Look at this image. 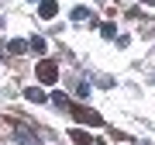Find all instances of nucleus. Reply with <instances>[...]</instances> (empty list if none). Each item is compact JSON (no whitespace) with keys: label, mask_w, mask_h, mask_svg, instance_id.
<instances>
[{"label":"nucleus","mask_w":155,"mask_h":145,"mask_svg":"<svg viewBox=\"0 0 155 145\" xmlns=\"http://www.w3.org/2000/svg\"><path fill=\"white\" fill-rule=\"evenodd\" d=\"M28 49H31V42H21V38H14V42H7V45H4L7 56H24Z\"/></svg>","instance_id":"nucleus-4"},{"label":"nucleus","mask_w":155,"mask_h":145,"mask_svg":"<svg viewBox=\"0 0 155 145\" xmlns=\"http://www.w3.org/2000/svg\"><path fill=\"white\" fill-rule=\"evenodd\" d=\"M145 4H155V0H145Z\"/></svg>","instance_id":"nucleus-11"},{"label":"nucleus","mask_w":155,"mask_h":145,"mask_svg":"<svg viewBox=\"0 0 155 145\" xmlns=\"http://www.w3.org/2000/svg\"><path fill=\"white\" fill-rule=\"evenodd\" d=\"M72 93H76L79 100H86V97H90V83H86V79H76V86H72Z\"/></svg>","instance_id":"nucleus-7"},{"label":"nucleus","mask_w":155,"mask_h":145,"mask_svg":"<svg viewBox=\"0 0 155 145\" xmlns=\"http://www.w3.org/2000/svg\"><path fill=\"white\" fill-rule=\"evenodd\" d=\"M52 104H55V107H66V111L72 107V104H69V97H66V93H59V90L52 93Z\"/></svg>","instance_id":"nucleus-8"},{"label":"nucleus","mask_w":155,"mask_h":145,"mask_svg":"<svg viewBox=\"0 0 155 145\" xmlns=\"http://www.w3.org/2000/svg\"><path fill=\"white\" fill-rule=\"evenodd\" d=\"M24 97H28L31 104H45V100H48V97H45V90H41V86H28V90H24Z\"/></svg>","instance_id":"nucleus-6"},{"label":"nucleus","mask_w":155,"mask_h":145,"mask_svg":"<svg viewBox=\"0 0 155 145\" xmlns=\"http://www.w3.org/2000/svg\"><path fill=\"white\" fill-rule=\"evenodd\" d=\"M38 14L48 21V17H55V14H59V4H55V0H41V4H38Z\"/></svg>","instance_id":"nucleus-5"},{"label":"nucleus","mask_w":155,"mask_h":145,"mask_svg":"<svg viewBox=\"0 0 155 145\" xmlns=\"http://www.w3.org/2000/svg\"><path fill=\"white\" fill-rule=\"evenodd\" d=\"M69 114L76 117V121H83V124H104V117L93 114L90 107H69Z\"/></svg>","instance_id":"nucleus-2"},{"label":"nucleus","mask_w":155,"mask_h":145,"mask_svg":"<svg viewBox=\"0 0 155 145\" xmlns=\"http://www.w3.org/2000/svg\"><path fill=\"white\" fill-rule=\"evenodd\" d=\"M83 145H86V142H83Z\"/></svg>","instance_id":"nucleus-12"},{"label":"nucleus","mask_w":155,"mask_h":145,"mask_svg":"<svg viewBox=\"0 0 155 145\" xmlns=\"http://www.w3.org/2000/svg\"><path fill=\"white\" fill-rule=\"evenodd\" d=\"M38 79L41 83H55L59 79V62L55 59H41L38 62Z\"/></svg>","instance_id":"nucleus-1"},{"label":"nucleus","mask_w":155,"mask_h":145,"mask_svg":"<svg viewBox=\"0 0 155 145\" xmlns=\"http://www.w3.org/2000/svg\"><path fill=\"white\" fill-rule=\"evenodd\" d=\"M31 49L41 56V52H45V38H38V35H35V38H31Z\"/></svg>","instance_id":"nucleus-9"},{"label":"nucleus","mask_w":155,"mask_h":145,"mask_svg":"<svg viewBox=\"0 0 155 145\" xmlns=\"http://www.w3.org/2000/svg\"><path fill=\"white\" fill-rule=\"evenodd\" d=\"M14 138L21 142V145H41V142H38V135H35L28 124H14Z\"/></svg>","instance_id":"nucleus-3"},{"label":"nucleus","mask_w":155,"mask_h":145,"mask_svg":"<svg viewBox=\"0 0 155 145\" xmlns=\"http://www.w3.org/2000/svg\"><path fill=\"white\" fill-rule=\"evenodd\" d=\"M72 17H76V21H86L90 11H86V7H76V11H72Z\"/></svg>","instance_id":"nucleus-10"}]
</instances>
